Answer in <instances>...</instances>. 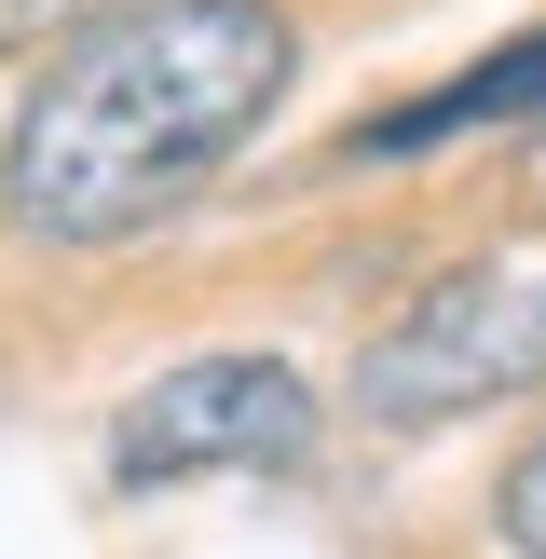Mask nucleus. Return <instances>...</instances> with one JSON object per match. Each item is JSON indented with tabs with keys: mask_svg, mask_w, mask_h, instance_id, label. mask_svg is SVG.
Wrapping results in <instances>:
<instances>
[{
	"mask_svg": "<svg viewBox=\"0 0 546 559\" xmlns=\"http://www.w3.org/2000/svg\"><path fill=\"white\" fill-rule=\"evenodd\" d=\"M300 27L273 0H123L27 82L0 136V218L41 246H123L205 178L233 136L273 123Z\"/></svg>",
	"mask_w": 546,
	"mask_h": 559,
	"instance_id": "obj_1",
	"label": "nucleus"
},
{
	"mask_svg": "<svg viewBox=\"0 0 546 559\" xmlns=\"http://www.w3.org/2000/svg\"><path fill=\"white\" fill-rule=\"evenodd\" d=\"M533 382H546V273L478 260V273H437L396 328H369L342 396H355V424L424 437V424H464L491 396H533Z\"/></svg>",
	"mask_w": 546,
	"mask_h": 559,
	"instance_id": "obj_2",
	"label": "nucleus"
},
{
	"mask_svg": "<svg viewBox=\"0 0 546 559\" xmlns=\"http://www.w3.org/2000/svg\"><path fill=\"white\" fill-rule=\"evenodd\" d=\"M300 451H314V382H300L287 355H191V369L136 382L123 424H109V478L123 491L218 478V464L273 478V464H300Z\"/></svg>",
	"mask_w": 546,
	"mask_h": 559,
	"instance_id": "obj_3",
	"label": "nucleus"
},
{
	"mask_svg": "<svg viewBox=\"0 0 546 559\" xmlns=\"http://www.w3.org/2000/svg\"><path fill=\"white\" fill-rule=\"evenodd\" d=\"M533 109H546V27H519V41H491L464 82H437V96H410V109H369V123L342 136V164H410V151H437V136L533 123Z\"/></svg>",
	"mask_w": 546,
	"mask_h": 559,
	"instance_id": "obj_4",
	"label": "nucleus"
},
{
	"mask_svg": "<svg viewBox=\"0 0 546 559\" xmlns=\"http://www.w3.org/2000/svg\"><path fill=\"white\" fill-rule=\"evenodd\" d=\"M491 533H506L519 559H546V437L506 464V478H491Z\"/></svg>",
	"mask_w": 546,
	"mask_h": 559,
	"instance_id": "obj_5",
	"label": "nucleus"
},
{
	"mask_svg": "<svg viewBox=\"0 0 546 559\" xmlns=\"http://www.w3.org/2000/svg\"><path fill=\"white\" fill-rule=\"evenodd\" d=\"M55 14H96V0H14V27H55ZM109 27V14H96Z\"/></svg>",
	"mask_w": 546,
	"mask_h": 559,
	"instance_id": "obj_6",
	"label": "nucleus"
}]
</instances>
